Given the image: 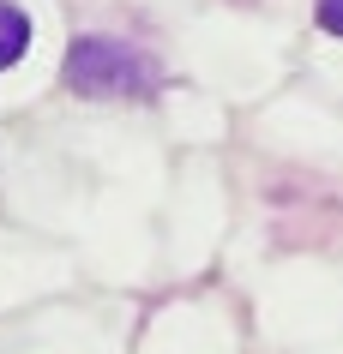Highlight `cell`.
<instances>
[{
	"label": "cell",
	"instance_id": "7a4b0ae2",
	"mask_svg": "<svg viewBox=\"0 0 343 354\" xmlns=\"http://www.w3.org/2000/svg\"><path fill=\"white\" fill-rule=\"evenodd\" d=\"M24 48H30V19H24L19 6L0 0V66H12Z\"/></svg>",
	"mask_w": 343,
	"mask_h": 354
},
{
	"label": "cell",
	"instance_id": "3957f363",
	"mask_svg": "<svg viewBox=\"0 0 343 354\" xmlns=\"http://www.w3.org/2000/svg\"><path fill=\"white\" fill-rule=\"evenodd\" d=\"M319 24L343 37V0H319Z\"/></svg>",
	"mask_w": 343,
	"mask_h": 354
},
{
	"label": "cell",
	"instance_id": "6da1fadb",
	"mask_svg": "<svg viewBox=\"0 0 343 354\" xmlns=\"http://www.w3.org/2000/svg\"><path fill=\"white\" fill-rule=\"evenodd\" d=\"M151 78H157L151 60L109 37H78L73 55H67V84L85 96H139Z\"/></svg>",
	"mask_w": 343,
	"mask_h": 354
}]
</instances>
